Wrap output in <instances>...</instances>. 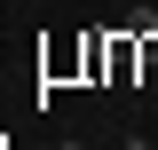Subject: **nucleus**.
I'll list each match as a JSON object with an SVG mask.
<instances>
[{
    "label": "nucleus",
    "mask_w": 158,
    "mask_h": 150,
    "mask_svg": "<svg viewBox=\"0 0 158 150\" xmlns=\"http://www.w3.org/2000/svg\"><path fill=\"white\" fill-rule=\"evenodd\" d=\"M142 40V63H135V79H142V87H158V24H150V32H135Z\"/></svg>",
    "instance_id": "1"
}]
</instances>
